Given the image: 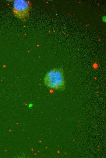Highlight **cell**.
Wrapping results in <instances>:
<instances>
[{
  "label": "cell",
  "instance_id": "obj_1",
  "mask_svg": "<svg viewBox=\"0 0 106 158\" xmlns=\"http://www.w3.org/2000/svg\"><path fill=\"white\" fill-rule=\"evenodd\" d=\"M46 83L49 87L54 89H60L63 85L62 73L60 69H56L49 72L45 79Z\"/></svg>",
  "mask_w": 106,
  "mask_h": 158
},
{
  "label": "cell",
  "instance_id": "obj_2",
  "mask_svg": "<svg viewBox=\"0 0 106 158\" xmlns=\"http://www.w3.org/2000/svg\"><path fill=\"white\" fill-rule=\"evenodd\" d=\"M14 12L15 15L21 19L26 18L30 9V4L28 1L23 0H16L13 3Z\"/></svg>",
  "mask_w": 106,
  "mask_h": 158
}]
</instances>
